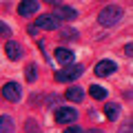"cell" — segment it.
Listing matches in <instances>:
<instances>
[{"instance_id":"obj_20","label":"cell","mask_w":133,"mask_h":133,"mask_svg":"<svg viewBox=\"0 0 133 133\" xmlns=\"http://www.w3.org/2000/svg\"><path fill=\"white\" fill-rule=\"evenodd\" d=\"M62 38H78V33H76V29H64V31L60 33Z\"/></svg>"},{"instance_id":"obj_11","label":"cell","mask_w":133,"mask_h":133,"mask_svg":"<svg viewBox=\"0 0 133 133\" xmlns=\"http://www.w3.org/2000/svg\"><path fill=\"white\" fill-rule=\"evenodd\" d=\"M104 115H107L109 122L120 120V115H122V104H120V102H107L104 104Z\"/></svg>"},{"instance_id":"obj_15","label":"cell","mask_w":133,"mask_h":133,"mask_svg":"<svg viewBox=\"0 0 133 133\" xmlns=\"http://www.w3.org/2000/svg\"><path fill=\"white\" fill-rule=\"evenodd\" d=\"M24 80L27 82H36L38 80V64H36V62H29V64L24 66Z\"/></svg>"},{"instance_id":"obj_12","label":"cell","mask_w":133,"mask_h":133,"mask_svg":"<svg viewBox=\"0 0 133 133\" xmlns=\"http://www.w3.org/2000/svg\"><path fill=\"white\" fill-rule=\"evenodd\" d=\"M73 58H76V56H73V51H71L69 47H58V49H56V60L60 62L62 66L73 64Z\"/></svg>"},{"instance_id":"obj_1","label":"cell","mask_w":133,"mask_h":133,"mask_svg":"<svg viewBox=\"0 0 133 133\" xmlns=\"http://www.w3.org/2000/svg\"><path fill=\"white\" fill-rule=\"evenodd\" d=\"M122 18H124V9L120 5H107L98 14V22L102 27H115V24L122 22Z\"/></svg>"},{"instance_id":"obj_4","label":"cell","mask_w":133,"mask_h":133,"mask_svg":"<svg viewBox=\"0 0 133 133\" xmlns=\"http://www.w3.org/2000/svg\"><path fill=\"white\" fill-rule=\"evenodd\" d=\"M78 118H80L78 111L73 109V107H66V104L56 107V111H53V120H56L58 124H62V127H71Z\"/></svg>"},{"instance_id":"obj_14","label":"cell","mask_w":133,"mask_h":133,"mask_svg":"<svg viewBox=\"0 0 133 133\" xmlns=\"http://www.w3.org/2000/svg\"><path fill=\"white\" fill-rule=\"evenodd\" d=\"M89 95H91L93 100H98V102H102V100H107L109 91H107L104 87H100V84H91V87H89Z\"/></svg>"},{"instance_id":"obj_8","label":"cell","mask_w":133,"mask_h":133,"mask_svg":"<svg viewBox=\"0 0 133 133\" xmlns=\"http://www.w3.org/2000/svg\"><path fill=\"white\" fill-rule=\"evenodd\" d=\"M38 11H40L38 0H22V2H18V16H22V18L38 16Z\"/></svg>"},{"instance_id":"obj_21","label":"cell","mask_w":133,"mask_h":133,"mask_svg":"<svg viewBox=\"0 0 133 133\" xmlns=\"http://www.w3.org/2000/svg\"><path fill=\"white\" fill-rule=\"evenodd\" d=\"M131 49H133V47H131V42H129V44H127V47H124V56H127V58H131V53H133V51H131Z\"/></svg>"},{"instance_id":"obj_19","label":"cell","mask_w":133,"mask_h":133,"mask_svg":"<svg viewBox=\"0 0 133 133\" xmlns=\"http://www.w3.org/2000/svg\"><path fill=\"white\" fill-rule=\"evenodd\" d=\"M62 133H84V129H82V127H78V124H71V127H66Z\"/></svg>"},{"instance_id":"obj_7","label":"cell","mask_w":133,"mask_h":133,"mask_svg":"<svg viewBox=\"0 0 133 133\" xmlns=\"http://www.w3.org/2000/svg\"><path fill=\"white\" fill-rule=\"evenodd\" d=\"M115 71H118V62L115 60H98L95 66H93V73L98 78H109V76H113Z\"/></svg>"},{"instance_id":"obj_10","label":"cell","mask_w":133,"mask_h":133,"mask_svg":"<svg viewBox=\"0 0 133 133\" xmlns=\"http://www.w3.org/2000/svg\"><path fill=\"white\" fill-rule=\"evenodd\" d=\"M64 98L69 100V102H76V104H80V102H84V89H82L80 84H71L69 89H66Z\"/></svg>"},{"instance_id":"obj_22","label":"cell","mask_w":133,"mask_h":133,"mask_svg":"<svg viewBox=\"0 0 133 133\" xmlns=\"http://www.w3.org/2000/svg\"><path fill=\"white\" fill-rule=\"evenodd\" d=\"M87 133H104V131H102V129H89Z\"/></svg>"},{"instance_id":"obj_6","label":"cell","mask_w":133,"mask_h":133,"mask_svg":"<svg viewBox=\"0 0 133 133\" xmlns=\"http://www.w3.org/2000/svg\"><path fill=\"white\" fill-rule=\"evenodd\" d=\"M49 5L53 7V18L58 20V22H60V20H76L78 18V9H73L71 5H64V2H56V0H53V2H49Z\"/></svg>"},{"instance_id":"obj_13","label":"cell","mask_w":133,"mask_h":133,"mask_svg":"<svg viewBox=\"0 0 133 133\" xmlns=\"http://www.w3.org/2000/svg\"><path fill=\"white\" fill-rule=\"evenodd\" d=\"M16 131V122L11 115H0V133H14Z\"/></svg>"},{"instance_id":"obj_16","label":"cell","mask_w":133,"mask_h":133,"mask_svg":"<svg viewBox=\"0 0 133 133\" xmlns=\"http://www.w3.org/2000/svg\"><path fill=\"white\" fill-rule=\"evenodd\" d=\"M24 133H42V129H40L38 120H33V118H29L27 122H24Z\"/></svg>"},{"instance_id":"obj_2","label":"cell","mask_w":133,"mask_h":133,"mask_svg":"<svg viewBox=\"0 0 133 133\" xmlns=\"http://www.w3.org/2000/svg\"><path fill=\"white\" fill-rule=\"evenodd\" d=\"M84 76V64H66V66H60L56 71V76H53V80L56 82H60V84H69V82H76V80H80V78Z\"/></svg>"},{"instance_id":"obj_17","label":"cell","mask_w":133,"mask_h":133,"mask_svg":"<svg viewBox=\"0 0 133 133\" xmlns=\"http://www.w3.org/2000/svg\"><path fill=\"white\" fill-rule=\"evenodd\" d=\"M11 27L7 22H2V20H0V38H11Z\"/></svg>"},{"instance_id":"obj_18","label":"cell","mask_w":133,"mask_h":133,"mask_svg":"<svg viewBox=\"0 0 133 133\" xmlns=\"http://www.w3.org/2000/svg\"><path fill=\"white\" fill-rule=\"evenodd\" d=\"M118 133H133V124H131V120H124L122 127L118 129Z\"/></svg>"},{"instance_id":"obj_9","label":"cell","mask_w":133,"mask_h":133,"mask_svg":"<svg viewBox=\"0 0 133 133\" xmlns=\"http://www.w3.org/2000/svg\"><path fill=\"white\" fill-rule=\"evenodd\" d=\"M5 53H7V58H9V60L18 62V60H22V56H24V47L18 42V40H7Z\"/></svg>"},{"instance_id":"obj_5","label":"cell","mask_w":133,"mask_h":133,"mask_svg":"<svg viewBox=\"0 0 133 133\" xmlns=\"http://www.w3.org/2000/svg\"><path fill=\"white\" fill-rule=\"evenodd\" d=\"M0 95H2V100H7V102H11V104H18L20 100H22V87H20L16 80H9V82L2 84Z\"/></svg>"},{"instance_id":"obj_3","label":"cell","mask_w":133,"mask_h":133,"mask_svg":"<svg viewBox=\"0 0 133 133\" xmlns=\"http://www.w3.org/2000/svg\"><path fill=\"white\" fill-rule=\"evenodd\" d=\"M56 29H58V20L51 14H38L36 22L27 27V33L29 36H38L40 31H56Z\"/></svg>"}]
</instances>
